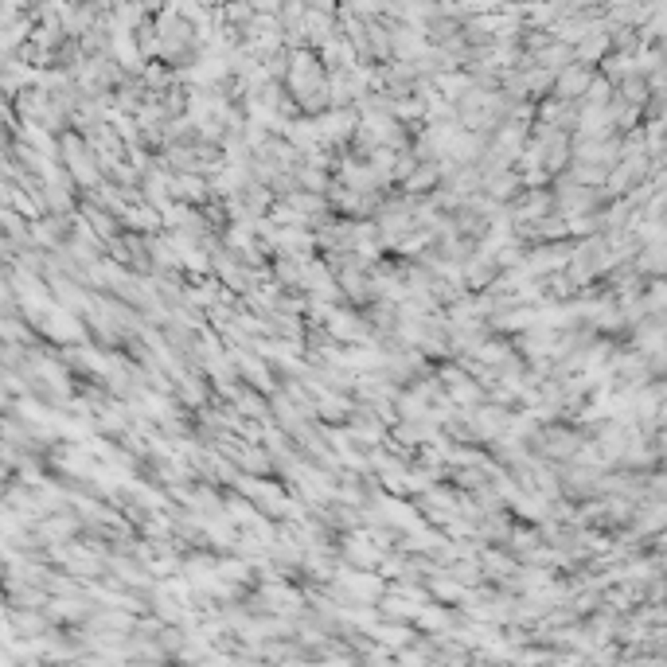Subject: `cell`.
<instances>
[{
	"instance_id": "obj_1",
	"label": "cell",
	"mask_w": 667,
	"mask_h": 667,
	"mask_svg": "<svg viewBox=\"0 0 667 667\" xmlns=\"http://www.w3.org/2000/svg\"><path fill=\"white\" fill-rule=\"evenodd\" d=\"M589 86V70L586 67H570V70H562V79H558V90L562 94H581Z\"/></svg>"
}]
</instances>
